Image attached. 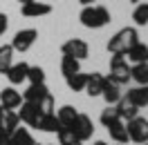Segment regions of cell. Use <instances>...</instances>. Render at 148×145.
Segmentation results:
<instances>
[{"label": "cell", "instance_id": "cell-33", "mask_svg": "<svg viewBox=\"0 0 148 145\" xmlns=\"http://www.w3.org/2000/svg\"><path fill=\"white\" fill-rule=\"evenodd\" d=\"M0 145H11L9 136H2V138H0Z\"/></svg>", "mask_w": 148, "mask_h": 145}, {"label": "cell", "instance_id": "cell-35", "mask_svg": "<svg viewBox=\"0 0 148 145\" xmlns=\"http://www.w3.org/2000/svg\"><path fill=\"white\" fill-rule=\"evenodd\" d=\"M92 145H108V143H106V141H94Z\"/></svg>", "mask_w": 148, "mask_h": 145}, {"label": "cell", "instance_id": "cell-34", "mask_svg": "<svg viewBox=\"0 0 148 145\" xmlns=\"http://www.w3.org/2000/svg\"><path fill=\"white\" fill-rule=\"evenodd\" d=\"M79 2H81L83 7H90V5H92V2H97V0H79Z\"/></svg>", "mask_w": 148, "mask_h": 145}, {"label": "cell", "instance_id": "cell-31", "mask_svg": "<svg viewBox=\"0 0 148 145\" xmlns=\"http://www.w3.org/2000/svg\"><path fill=\"white\" fill-rule=\"evenodd\" d=\"M38 107H40V112H43V114H54V96H52V91H49V94H47L45 98L40 100V103H36Z\"/></svg>", "mask_w": 148, "mask_h": 145}, {"label": "cell", "instance_id": "cell-40", "mask_svg": "<svg viewBox=\"0 0 148 145\" xmlns=\"http://www.w3.org/2000/svg\"><path fill=\"white\" fill-rule=\"evenodd\" d=\"M74 145H81V143H74Z\"/></svg>", "mask_w": 148, "mask_h": 145}, {"label": "cell", "instance_id": "cell-6", "mask_svg": "<svg viewBox=\"0 0 148 145\" xmlns=\"http://www.w3.org/2000/svg\"><path fill=\"white\" fill-rule=\"evenodd\" d=\"M38 38V31L36 29H20V31H16L14 34V38H11V49L14 51H20V54H25V51H29L32 49V45L36 43Z\"/></svg>", "mask_w": 148, "mask_h": 145}, {"label": "cell", "instance_id": "cell-9", "mask_svg": "<svg viewBox=\"0 0 148 145\" xmlns=\"http://www.w3.org/2000/svg\"><path fill=\"white\" fill-rule=\"evenodd\" d=\"M27 72H29V65L25 60H20V63H11V67L5 72V76H7L9 85H20V83L27 81Z\"/></svg>", "mask_w": 148, "mask_h": 145}, {"label": "cell", "instance_id": "cell-32", "mask_svg": "<svg viewBox=\"0 0 148 145\" xmlns=\"http://www.w3.org/2000/svg\"><path fill=\"white\" fill-rule=\"evenodd\" d=\"M7 27H9V18H7V14H2V11H0V36H5Z\"/></svg>", "mask_w": 148, "mask_h": 145}, {"label": "cell", "instance_id": "cell-19", "mask_svg": "<svg viewBox=\"0 0 148 145\" xmlns=\"http://www.w3.org/2000/svg\"><path fill=\"white\" fill-rule=\"evenodd\" d=\"M114 109H117V114H119L121 121H130V118L139 116V107H135L126 96H121V98H119V103L114 105Z\"/></svg>", "mask_w": 148, "mask_h": 145}, {"label": "cell", "instance_id": "cell-16", "mask_svg": "<svg viewBox=\"0 0 148 145\" xmlns=\"http://www.w3.org/2000/svg\"><path fill=\"white\" fill-rule=\"evenodd\" d=\"M47 94H49V89H47L45 83H38V85H29L27 89L23 91V100L25 103H40V100L45 98Z\"/></svg>", "mask_w": 148, "mask_h": 145}, {"label": "cell", "instance_id": "cell-39", "mask_svg": "<svg viewBox=\"0 0 148 145\" xmlns=\"http://www.w3.org/2000/svg\"><path fill=\"white\" fill-rule=\"evenodd\" d=\"M139 145H148V141H146V143H139Z\"/></svg>", "mask_w": 148, "mask_h": 145}, {"label": "cell", "instance_id": "cell-4", "mask_svg": "<svg viewBox=\"0 0 148 145\" xmlns=\"http://www.w3.org/2000/svg\"><path fill=\"white\" fill-rule=\"evenodd\" d=\"M70 129H72V134L76 136V141L79 143H85V141H90L94 134V123L92 118L88 116V114H76V118L72 121V125H70Z\"/></svg>", "mask_w": 148, "mask_h": 145}, {"label": "cell", "instance_id": "cell-23", "mask_svg": "<svg viewBox=\"0 0 148 145\" xmlns=\"http://www.w3.org/2000/svg\"><path fill=\"white\" fill-rule=\"evenodd\" d=\"M79 72H81V60H76L72 56H63L61 58V74L65 78L72 76V74H79Z\"/></svg>", "mask_w": 148, "mask_h": 145}, {"label": "cell", "instance_id": "cell-1", "mask_svg": "<svg viewBox=\"0 0 148 145\" xmlns=\"http://www.w3.org/2000/svg\"><path fill=\"white\" fill-rule=\"evenodd\" d=\"M79 20H81V25L88 27V29H101L112 20V16L103 5H90V7H83V9H81Z\"/></svg>", "mask_w": 148, "mask_h": 145}, {"label": "cell", "instance_id": "cell-26", "mask_svg": "<svg viewBox=\"0 0 148 145\" xmlns=\"http://www.w3.org/2000/svg\"><path fill=\"white\" fill-rule=\"evenodd\" d=\"M85 81H88V74L79 72V74H72V76H67L65 83H67V87L72 91H83L85 89Z\"/></svg>", "mask_w": 148, "mask_h": 145}, {"label": "cell", "instance_id": "cell-24", "mask_svg": "<svg viewBox=\"0 0 148 145\" xmlns=\"http://www.w3.org/2000/svg\"><path fill=\"white\" fill-rule=\"evenodd\" d=\"M76 114H79V112H76L72 105H63V107L56 112V118H58V123H61L63 127H70V125H72V121L76 118Z\"/></svg>", "mask_w": 148, "mask_h": 145}, {"label": "cell", "instance_id": "cell-41", "mask_svg": "<svg viewBox=\"0 0 148 145\" xmlns=\"http://www.w3.org/2000/svg\"><path fill=\"white\" fill-rule=\"evenodd\" d=\"M0 112H2V107H0Z\"/></svg>", "mask_w": 148, "mask_h": 145}, {"label": "cell", "instance_id": "cell-17", "mask_svg": "<svg viewBox=\"0 0 148 145\" xmlns=\"http://www.w3.org/2000/svg\"><path fill=\"white\" fill-rule=\"evenodd\" d=\"M126 98H128L135 107H139V109L146 107V105H148V85H137V87L128 89Z\"/></svg>", "mask_w": 148, "mask_h": 145}, {"label": "cell", "instance_id": "cell-36", "mask_svg": "<svg viewBox=\"0 0 148 145\" xmlns=\"http://www.w3.org/2000/svg\"><path fill=\"white\" fill-rule=\"evenodd\" d=\"M16 2H20V5H27V2H34V0H16Z\"/></svg>", "mask_w": 148, "mask_h": 145}, {"label": "cell", "instance_id": "cell-29", "mask_svg": "<svg viewBox=\"0 0 148 145\" xmlns=\"http://www.w3.org/2000/svg\"><path fill=\"white\" fill-rule=\"evenodd\" d=\"M27 81L29 85H38V83H45V69L38 67V65H29V72H27Z\"/></svg>", "mask_w": 148, "mask_h": 145}, {"label": "cell", "instance_id": "cell-28", "mask_svg": "<svg viewBox=\"0 0 148 145\" xmlns=\"http://www.w3.org/2000/svg\"><path fill=\"white\" fill-rule=\"evenodd\" d=\"M99 121H101V125H103V127H108V125H112L114 121H121V118H119V114H117L114 105H108V107H106V109L101 112Z\"/></svg>", "mask_w": 148, "mask_h": 145}, {"label": "cell", "instance_id": "cell-11", "mask_svg": "<svg viewBox=\"0 0 148 145\" xmlns=\"http://www.w3.org/2000/svg\"><path fill=\"white\" fill-rule=\"evenodd\" d=\"M20 14L25 18H40V16H47L52 14V5L47 2H27V5H20Z\"/></svg>", "mask_w": 148, "mask_h": 145}, {"label": "cell", "instance_id": "cell-7", "mask_svg": "<svg viewBox=\"0 0 148 145\" xmlns=\"http://www.w3.org/2000/svg\"><path fill=\"white\" fill-rule=\"evenodd\" d=\"M61 51H63V56H72L76 60H85L90 56V45L85 40H81V38H70V40H65L61 45Z\"/></svg>", "mask_w": 148, "mask_h": 145}, {"label": "cell", "instance_id": "cell-21", "mask_svg": "<svg viewBox=\"0 0 148 145\" xmlns=\"http://www.w3.org/2000/svg\"><path fill=\"white\" fill-rule=\"evenodd\" d=\"M9 141H11V145H36L32 132H29L27 127H20V125L14 129V134L9 136Z\"/></svg>", "mask_w": 148, "mask_h": 145}, {"label": "cell", "instance_id": "cell-12", "mask_svg": "<svg viewBox=\"0 0 148 145\" xmlns=\"http://www.w3.org/2000/svg\"><path fill=\"white\" fill-rule=\"evenodd\" d=\"M103 81H106V76L99 72H92L88 74V81H85V94L90 96V98H97V96H101V89H103Z\"/></svg>", "mask_w": 148, "mask_h": 145}, {"label": "cell", "instance_id": "cell-43", "mask_svg": "<svg viewBox=\"0 0 148 145\" xmlns=\"http://www.w3.org/2000/svg\"><path fill=\"white\" fill-rule=\"evenodd\" d=\"M43 145H47V143H43Z\"/></svg>", "mask_w": 148, "mask_h": 145}, {"label": "cell", "instance_id": "cell-38", "mask_svg": "<svg viewBox=\"0 0 148 145\" xmlns=\"http://www.w3.org/2000/svg\"><path fill=\"white\" fill-rule=\"evenodd\" d=\"M130 2H135V5H139V2H141V0H130Z\"/></svg>", "mask_w": 148, "mask_h": 145}, {"label": "cell", "instance_id": "cell-20", "mask_svg": "<svg viewBox=\"0 0 148 145\" xmlns=\"http://www.w3.org/2000/svg\"><path fill=\"white\" fill-rule=\"evenodd\" d=\"M108 134H110V138L114 141V143H128V132H126V123L123 121H114L112 125H108Z\"/></svg>", "mask_w": 148, "mask_h": 145}, {"label": "cell", "instance_id": "cell-37", "mask_svg": "<svg viewBox=\"0 0 148 145\" xmlns=\"http://www.w3.org/2000/svg\"><path fill=\"white\" fill-rule=\"evenodd\" d=\"M2 136H7V134H5V132H2V127H0V138H2Z\"/></svg>", "mask_w": 148, "mask_h": 145}, {"label": "cell", "instance_id": "cell-8", "mask_svg": "<svg viewBox=\"0 0 148 145\" xmlns=\"http://www.w3.org/2000/svg\"><path fill=\"white\" fill-rule=\"evenodd\" d=\"M18 114V118L25 123V125H29V127H36V123H38V118H40V107H38L36 103H20V112H16Z\"/></svg>", "mask_w": 148, "mask_h": 145}, {"label": "cell", "instance_id": "cell-25", "mask_svg": "<svg viewBox=\"0 0 148 145\" xmlns=\"http://www.w3.org/2000/svg\"><path fill=\"white\" fill-rule=\"evenodd\" d=\"M14 49H11V45H2L0 47V74H5L7 69L11 67V63H14Z\"/></svg>", "mask_w": 148, "mask_h": 145}, {"label": "cell", "instance_id": "cell-18", "mask_svg": "<svg viewBox=\"0 0 148 145\" xmlns=\"http://www.w3.org/2000/svg\"><path fill=\"white\" fill-rule=\"evenodd\" d=\"M61 127H63V125L58 123L56 114H40V118H38V123H36V129L47 132V134H56Z\"/></svg>", "mask_w": 148, "mask_h": 145}, {"label": "cell", "instance_id": "cell-2", "mask_svg": "<svg viewBox=\"0 0 148 145\" xmlns=\"http://www.w3.org/2000/svg\"><path fill=\"white\" fill-rule=\"evenodd\" d=\"M135 43H139L137 27H123L108 40V51L110 54H126L128 47H132Z\"/></svg>", "mask_w": 148, "mask_h": 145}, {"label": "cell", "instance_id": "cell-14", "mask_svg": "<svg viewBox=\"0 0 148 145\" xmlns=\"http://www.w3.org/2000/svg\"><path fill=\"white\" fill-rule=\"evenodd\" d=\"M126 60L132 65H137V63H148V45H144L141 40L139 43H135L132 47H128V51H126Z\"/></svg>", "mask_w": 148, "mask_h": 145}, {"label": "cell", "instance_id": "cell-15", "mask_svg": "<svg viewBox=\"0 0 148 145\" xmlns=\"http://www.w3.org/2000/svg\"><path fill=\"white\" fill-rule=\"evenodd\" d=\"M121 85H117L114 81H110L108 76H106V81H103V89H101V96L103 100L108 103V105H117L121 98V89H119Z\"/></svg>", "mask_w": 148, "mask_h": 145}, {"label": "cell", "instance_id": "cell-27", "mask_svg": "<svg viewBox=\"0 0 148 145\" xmlns=\"http://www.w3.org/2000/svg\"><path fill=\"white\" fill-rule=\"evenodd\" d=\"M132 20L137 27H146L148 25V2H139L135 11H132Z\"/></svg>", "mask_w": 148, "mask_h": 145}, {"label": "cell", "instance_id": "cell-22", "mask_svg": "<svg viewBox=\"0 0 148 145\" xmlns=\"http://www.w3.org/2000/svg\"><path fill=\"white\" fill-rule=\"evenodd\" d=\"M130 81H135L137 85H148V63L130 65Z\"/></svg>", "mask_w": 148, "mask_h": 145}, {"label": "cell", "instance_id": "cell-10", "mask_svg": "<svg viewBox=\"0 0 148 145\" xmlns=\"http://www.w3.org/2000/svg\"><path fill=\"white\" fill-rule=\"evenodd\" d=\"M20 103H23V94L14 89V85H9L0 91V107L2 109H16L20 107Z\"/></svg>", "mask_w": 148, "mask_h": 145}, {"label": "cell", "instance_id": "cell-13", "mask_svg": "<svg viewBox=\"0 0 148 145\" xmlns=\"http://www.w3.org/2000/svg\"><path fill=\"white\" fill-rule=\"evenodd\" d=\"M20 125V118L16 114V109H2L0 112V127H2V132L7 136L14 134V129Z\"/></svg>", "mask_w": 148, "mask_h": 145}, {"label": "cell", "instance_id": "cell-30", "mask_svg": "<svg viewBox=\"0 0 148 145\" xmlns=\"http://www.w3.org/2000/svg\"><path fill=\"white\" fill-rule=\"evenodd\" d=\"M56 136H58V145H74V143H79L70 127H61V129L56 132Z\"/></svg>", "mask_w": 148, "mask_h": 145}, {"label": "cell", "instance_id": "cell-5", "mask_svg": "<svg viewBox=\"0 0 148 145\" xmlns=\"http://www.w3.org/2000/svg\"><path fill=\"white\" fill-rule=\"evenodd\" d=\"M126 132H128V138L132 143H146L148 141V118L144 116H135L126 121Z\"/></svg>", "mask_w": 148, "mask_h": 145}, {"label": "cell", "instance_id": "cell-42", "mask_svg": "<svg viewBox=\"0 0 148 145\" xmlns=\"http://www.w3.org/2000/svg\"><path fill=\"white\" fill-rule=\"evenodd\" d=\"M117 145H121V143H117Z\"/></svg>", "mask_w": 148, "mask_h": 145}, {"label": "cell", "instance_id": "cell-3", "mask_svg": "<svg viewBox=\"0 0 148 145\" xmlns=\"http://www.w3.org/2000/svg\"><path fill=\"white\" fill-rule=\"evenodd\" d=\"M110 81H114L117 85H126L130 81V63L126 60L123 54H112L110 58Z\"/></svg>", "mask_w": 148, "mask_h": 145}]
</instances>
